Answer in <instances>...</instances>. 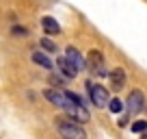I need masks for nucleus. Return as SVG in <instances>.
<instances>
[{
  "instance_id": "1",
  "label": "nucleus",
  "mask_w": 147,
  "mask_h": 139,
  "mask_svg": "<svg viewBox=\"0 0 147 139\" xmlns=\"http://www.w3.org/2000/svg\"><path fill=\"white\" fill-rule=\"evenodd\" d=\"M56 133L61 139H87V133L71 117H56Z\"/></svg>"
},
{
  "instance_id": "2",
  "label": "nucleus",
  "mask_w": 147,
  "mask_h": 139,
  "mask_svg": "<svg viewBox=\"0 0 147 139\" xmlns=\"http://www.w3.org/2000/svg\"><path fill=\"white\" fill-rule=\"evenodd\" d=\"M87 87H89V98H91V102L95 104L97 109H102V107H106L108 104V100H110V96H108V91H106V87H102L100 83H87Z\"/></svg>"
},
{
  "instance_id": "3",
  "label": "nucleus",
  "mask_w": 147,
  "mask_h": 139,
  "mask_svg": "<svg viewBox=\"0 0 147 139\" xmlns=\"http://www.w3.org/2000/svg\"><path fill=\"white\" fill-rule=\"evenodd\" d=\"M87 65L91 67L93 74H97V76H106V74H108V72H106V67H104V57H102L100 50H91V52H89Z\"/></svg>"
},
{
  "instance_id": "4",
  "label": "nucleus",
  "mask_w": 147,
  "mask_h": 139,
  "mask_svg": "<svg viewBox=\"0 0 147 139\" xmlns=\"http://www.w3.org/2000/svg\"><path fill=\"white\" fill-rule=\"evenodd\" d=\"M128 111L132 113V115L145 111V96H143V91H138V89L130 91V96H128Z\"/></svg>"
},
{
  "instance_id": "5",
  "label": "nucleus",
  "mask_w": 147,
  "mask_h": 139,
  "mask_svg": "<svg viewBox=\"0 0 147 139\" xmlns=\"http://www.w3.org/2000/svg\"><path fill=\"white\" fill-rule=\"evenodd\" d=\"M43 96H46V100L50 102V104H54L56 109H67L69 107V100L65 98V93L63 91H56V89H46L43 91Z\"/></svg>"
},
{
  "instance_id": "6",
  "label": "nucleus",
  "mask_w": 147,
  "mask_h": 139,
  "mask_svg": "<svg viewBox=\"0 0 147 139\" xmlns=\"http://www.w3.org/2000/svg\"><path fill=\"white\" fill-rule=\"evenodd\" d=\"M65 111L69 113L67 117H71L74 122H80V124H84V122L91 120V113L87 111V107H84V104H80V107H76V104H69Z\"/></svg>"
},
{
  "instance_id": "7",
  "label": "nucleus",
  "mask_w": 147,
  "mask_h": 139,
  "mask_svg": "<svg viewBox=\"0 0 147 139\" xmlns=\"http://www.w3.org/2000/svg\"><path fill=\"white\" fill-rule=\"evenodd\" d=\"M65 59L69 61V63L74 65V67L76 70H84V65H87V61H84V57L80 55L78 50H76V48L74 46H69L67 50H65Z\"/></svg>"
},
{
  "instance_id": "8",
  "label": "nucleus",
  "mask_w": 147,
  "mask_h": 139,
  "mask_svg": "<svg viewBox=\"0 0 147 139\" xmlns=\"http://www.w3.org/2000/svg\"><path fill=\"white\" fill-rule=\"evenodd\" d=\"M108 78H110V85L115 87V91H119V89L125 87V72H123V67H115L108 74Z\"/></svg>"
},
{
  "instance_id": "9",
  "label": "nucleus",
  "mask_w": 147,
  "mask_h": 139,
  "mask_svg": "<svg viewBox=\"0 0 147 139\" xmlns=\"http://www.w3.org/2000/svg\"><path fill=\"white\" fill-rule=\"evenodd\" d=\"M56 65H59V70H61V74H63L65 78H76V76H78V70L74 67V65L69 63V61L65 59V57H61V59L56 61Z\"/></svg>"
},
{
  "instance_id": "10",
  "label": "nucleus",
  "mask_w": 147,
  "mask_h": 139,
  "mask_svg": "<svg viewBox=\"0 0 147 139\" xmlns=\"http://www.w3.org/2000/svg\"><path fill=\"white\" fill-rule=\"evenodd\" d=\"M41 28L46 31V35H59L61 33V24L56 22L54 18H50V15L41 18Z\"/></svg>"
},
{
  "instance_id": "11",
  "label": "nucleus",
  "mask_w": 147,
  "mask_h": 139,
  "mask_svg": "<svg viewBox=\"0 0 147 139\" xmlns=\"http://www.w3.org/2000/svg\"><path fill=\"white\" fill-rule=\"evenodd\" d=\"M32 61H35L37 65H41L43 70H52L54 67V63L50 61V57L43 55V52H32Z\"/></svg>"
},
{
  "instance_id": "12",
  "label": "nucleus",
  "mask_w": 147,
  "mask_h": 139,
  "mask_svg": "<svg viewBox=\"0 0 147 139\" xmlns=\"http://www.w3.org/2000/svg\"><path fill=\"white\" fill-rule=\"evenodd\" d=\"M63 93H65V98L69 100V104H76V107L84 104V102H82V98H80L78 93H74V91H63Z\"/></svg>"
},
{
  "instance_id": "13",
  "label": "nucleus",
  "mask_w": 147,
  "mask_h": 139,
  "mask_svg": "<svg viewBox=\"0 0 147 139\" xmlns=\"http://www.w3.org/2000/svg\"><path fill=\"white\" fill-rule=\"evenodd\" d=\"M106 107H108L110 113H121V109H123V102L115 98V100H108V104H106Z\"/></svg>"
},
{
  "instance_id": "14",
  "label": "nucleus",
  "mask_w": 147,
  "mask_h": 139,
  "mask_svg": "<svg viewBox=\"0 0 147 139\" xmlns=\"http://www.w3.org/2000/svg\"><path fill=\"white\" fill-rule=\"evenodd\" d=\"M39 44H41V48H43V50H48V52H56V50H59V48H56V44L52 42V39H48V37H43Z\"/></svg>"
},
{
  "instance_id": "15",
  "label": "nucleus",
  "mask_w": 147,
  "mask_h": 139,
  "mask_svg": "<svg viewBox=\"0 0 147 139\" xmlns=\"http://www.w3.org/2000/svg\"><path fill=\"white\" fill-rule=\"evenodd\" d=\"M145 130H147V122H145V120H136V122L132 124V133H138V135H141V133H145Z\"/></svg>"
},
{
  "instance_id": "16",
  "label": "nucleus",
  "mask_w": 147,
  "mask_h": 139,
  "mask_svg": "<svg viewBox=\"0 0 147 139\" xmlns=\"http://www.w3.org/2000/svg\"><path fill=\"white\" fill-rule=\"evenodd\" d=\"M11 33H13L15 37H26V35H28V31H26V28H22V26H13V28H11Z\"/></svg>"
}]
</instances>
